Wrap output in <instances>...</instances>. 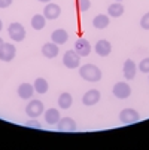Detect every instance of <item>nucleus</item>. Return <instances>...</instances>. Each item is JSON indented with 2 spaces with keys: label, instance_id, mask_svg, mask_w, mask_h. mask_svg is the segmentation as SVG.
<instances>
[{
  "label": "nucleus",
  "instance_id": "nucleus-1",
  "mask_svg": "<svg viewBox=\"0 0 149 150\" xmlns=\"http://www.w3.org/2000/svg\"><path fill=\"white\" fill-rule=\"evenodd\" d=\"M79 76L87 82H98L101 80V70L94 64H85L79 67Z\"/></svg>",
  "mask_w": 149,
  "mask_h": 150
},
{
  "label": "nucleus",
  "instance_id": "nucleus-29",
  "mask_svg": "<svg viewBox=\"0 0 149 150\" xmlns=\"http://www.w3.org/2000/svg\"><path fill=\"white\" fill-rule=\"evenodd\" d=\"M3 43H5V40H3V39H2V37H0V46H2V45H3Z\"/></svg>",
  "mask_w": 149,
  "mask_h": 150
},
{
  "label": "nucleus",
  "instance_id": "nucleus-27",
  "mask_svg": "<svg viewBox=\"0 0 149 150\" xmlns=\"http://www.w3.org/2000/svg\"><path fill=\"white\" fill-rule=\"evenodd\" d=\"M14 0H0V9H6L12 5Z\"/></svg>",
  "mask_w": 149,
  "mask_h": 150
},
{
  "label": "nucleus",
  "instance_id": "nucleus-26",
  "mask_svg": "<svg viewBox=\"0 0 149 150\" xmlns=\"http://www.w3.org/2000/svg\"><path fill=\"white\" fill-rule=\"evenodd\" d=\"M140 27L143 30H149V12H146L140 19Z\"/></svg>",
  "mask_w": 149,
  "mask_h": 150
},
{
  "label": "nucleus",
  "instance_id": "nucleus-13",
  "mask_svg": "<svg viewBox=\"0 0 149 150\" xmlns=\"http://www.w3.org/2000/svg\"><path fill=\"white\" fill-rule=\"evenodd\" d=\"M61 13V8L57 3H46V6L43 8V16L46 19H57Z\"/></svg>",
  "mask_w": 149,
  "mask_h": 150
},
{
  "label": "nucleus",
  "instance_id": "nucleus-2",
  "mask_svg": "<svg viewBox=\"0 0 149 150\" xmlns=\"http://www.w3.org/2000/svg\"><path fill=\"white\" fill-rule=\"evenodd\" d=\"M63 64L67 69H78L81 66V55H78L75 49H69L63 55Z\"/></svg>",
  "mask_w": 149,
  "mask_h": 150
},
{
  "label": "nucleus",
  "instance_id": "nucleus-10",
  "mask_svg": "<svg viewBox=\"0 0 149 150\" xmlns=\"http://www.w3.org/2000/svg\"><path fill=\"white\" fill-rule=\"evenodd\" d=\"M34 86L31 83H21L18 89H16V94L19 98H23V100H31L33 95H34Z\"/></svg>",
  "mask_w": 149,
  "mask_h": 150
},
{
  "label": "nucleus",
  "instance_id": "nucleus-30",
  "mask_svg": "<svg viewBox=\"0 0 149 150\" xmlns=\"http://www.w3.org/2000/svg\"><path fill=\"white\" fill-rule=\"evenodd\" d=\"M2 28H3V23H2V19H0V31H2Z\"/></svg>",
  "mask_w": 149,
  "mask_h": 150
},
{
  "label": "nucleus",
  "instance_id": "nucleus-5",
  "mask_svg": "<svg viewBox=\"0 0 149 150\" xmlns=\"http://www.w3.org/2000/svg\"><path fill=\"white\" fill-rule=\"evenodd\" d=\"M112 94L116 98H119V100H125V98H128L131 95V88H130V85L127 82H118V83L113 85Z\"/></svg>",
  "mask_w": 149,
  "mask_h": 150
},
{
  "label": "nucleus",
  "instance_id": "nucleus-3",
  "mask_svg": "<svg viewBox=\"0 0 149 150\" xmlns=\"http://www.w3.org/2000/svg\"><path fill=\"white\" fill-rule=\"evenodd\" d=\"M8 33H9V37H11L14 42H23V40L26 39V28H24L23 24H19V23H12V24H9Z\"/></svg>",
  "mask_w": 149,
  "mask_h": 150
},
{
  "label": "nucleus",
  "instance_id": "nucleus-11",
  "mask_svg": "<svg viewBox=\"0 0 149 150\" xmlns=\"http://www.w3.org/2000/svg\"><path fill=\"white\" fill-rule=\"evenodd\" d=\"M75 51L81 57H88L90 52H91V43L87 39H78L76 43H75Z\"/></svg>",
  "mask_w": 149,
  "mask_h": 150
},
{
  "label": "nucleus",
  "instance_id": "nucleus-8",
  "mask_svg": "<svg viewBox=\"0 0 149 150\" xmlns=\"http://www.w3.org/2000/svg\"><path fill=\"white\" fill-rule=\"evenodd\" d=\"M76 122L72 117H63L57 123V129L60 132H75L76 131Z\"/></svg>",
  "mask_w": 149,
  "mask_h": 150
},
{
  "label": "nucleus",
  "instance_id": "nucleus-31",
  "mask_svg": "<svg viewBox=\"0 0 149 150\" xmlns=\"http://www.w3.org/2000/svg\"><path fill=\"white\" fill-rule=\"evenodd\" d=\"M115 2H122V0H115Z\"/></svg>",
  "mask_w": 149,
  "mask_h": 150
},
{
  "label": "nucleus",
  "instance_id": "nucleus-9",
  "mask_svg": "<svg viewBox=\"0 0 149 150\" xmlns=\"http://www.w3.org/2000/svg\"><path fill=\"white\" fill-rule=\"evenodd\" d=\"M136 73H137V66L133 59H125L124 62V67H122V74L127 80H131L136 77Z\"/></svg>",
  "mask_w": 149,
  "mask_h": 150
},
{
  "label": "nucleus",
  "instance_id": "nucleus-6",
  "mask_svg": "<svg viewBox=\"0 0 149 150\" xmlns=\"http://www.w3.org/2000/svg\"><path fill=\"white\" fill-rule=\"evenodd\" d=\"M139 119H140V115H139V112L134 110V109H124V110L119 113V120H121L124 125L136 123Z\"/></svg>",
  "mask_w": 149,
  "mask_h": 150
},
{
  "label": "nucleus",
  "instance_id": "nucleus-22",
  "mask_svg": "<svg viewBox=\"0 0 149 150\" xmlns=\"http://www.w3.org/2000/svg\"><path fill=\"white\" fill-rule=\"evenodd\" d=\"M124 6L119 3V2H116V3H112L109 8H108V15L109 16H112V18H119L122 13H124Z\"/></svg>",
  "mask_w": 149,
  "mask_h": 150
},
{
  "label": "nucleus",
  "instance_id": "nucleus-18",
  "mask_svg": "<svg viewBox=\"0 0 149 150\" xmlns=\"http://www.w3.org/2000/svg\"><path fill=\"white\" fill-rule=\"evenodd\" d=\"M72 103H73L72 94H69V92L60 94V97H58V107H60V109H63V110L70 109V107H72Z\"/></svg>",
  "mask_w": 149,
  "mask_h": 150
},
{
  "label": "nucleus",
  "instance_id": "nucleus-16",
  "mask_svg": "<svg viewBox=\"0 0 149 150\" xmlns=\"http://www.w3.org/2000/svg\"><path fill=\"white\" fill-rule=\"evenodd\" d=\"M51 40L54 42V43H57V45H64L66 42L69 40V33L66 30H63V28H58V30H55L51 34Z\"/></svg>",
  "mask_w": 149,
  "mask_h": 150
},
{
  "label": "nucleus",
  "instance_id": "nucleus-15",
  "mask_svg": "<svg viewBox=\"0 0 149 150\" xmlns=\"http://www.w3.org/2000/svg\"><path fill=\"white\" fill-rule=\"evenodd\" d=\"M58 52H60V49H58V45L57 43H45L43 46H42V55H43L45 58H48V59H52V58H55L57 55H58Z\"/></svg>",
  "mask_w": 149,
  "mask_h": 150
},
{
  "label": "nucleus",
  "instance_id": "nucleus-25",
  "mask_svg": "<svg viewBox=\"0 0 149 150\" xmlns=\"http://www.w3.org/2000/svg\"><path fill=\"white\" fill-rule=\"evenodd\" d=\"M24 125H26V126H29V128H34V129H40V128H42L40 122H39V120H36V117H31V119H30V120H27Z\"/></svg>",
  "mask_w": 149,
  "mask_h": 150
},
{
  "label": "nucleus",
  "instance_id": "nucleus-17",
  "mask_svg": "<svg viewBox=\"0 0 149 150\" xmlns=\"http://www.w3.org/2000/svg\"><path fill=\"white\" fill-rule=\"evenodd\" d=\"M109 23H111L109 15H104V13H100V15L94 16V19H93V25H94V28H97V30L106 28V27L109 25Z\"/></svg>",
  "mask_w": 149,
  "mask_h": 150
},
{
  "label": "nucleus",
  "instance_id": "nucleus-4",
  "mask_svg": "<svg viewBox=\"0 0 149 150\" xmlns=\"http://www.w3.org/2000/svg\"><path fill=\"white\" fill-rule=\"evenodd\" d=\"M26 113L30 117H39L42 113H45L43 103H42L40 100H30V103L26 107Z\"/></svg>",
  "mask_w": 149,
  "mask_h": 150
},
{
  "label": "nucleus",
  "instance_id": "nucleus-19",
  "mask_svg": "<svg viewBox=\"0 0 149 150\" xmlns=\"http://www.w3.org/2000/svg\"><path fill=\"white\" fill-rule=\"evenodd\" d=\"M61 117H60L58 109H52V107H51V109L45 110V120H46L48 125H57Z\"/></svg>",
  "mask_w": 149,
  "mask_h": 150
},
{
  "label": "nucleus",
  "instance_id": "nucleus-32",
  "mask_svg": "<svg viewBox=\"0 0 149 150\" xmlns=\"http://www.w3.org/2000/svg\"><path fill=\"white\" fill-rule=\"evenodd\" d=\"M148 74H149V73H148Z\"/></svg>",
  "mask_w": 149,
  "mask_h": 150
},
{
  "label": "nucleus",
  "instance_id": "nucleus-23",
  "mask_svg": "<svg viewBox=\"0 0 149 150\" xmlns=\"http://www.w3.org/2000/svg\"><path fill=\"white\" fill-rule=\"evenodd\" d=\"M91 8V2L90 0H78V9L79 12H87Z\"/></svg>",
  "mask_w": 149,
  "mask_h": 150
},
{
  "label": "nucleus",
  "instance_id": "nucleus-7",
  "mask_svg": "<svg viewBox=\"0 0 149 150\" xmlns=\"http://www.w3.org/2000/svg\"><path fill=\"white\" fill-rule=\"evenodd\" d=\"M16 55V49H15V45L12 43H5L0 46V61H5V62H9L15 58Z\"/></svg>",
  "mask_w": 149,
  "mask_h": 150
},
{
  "label": "nucleus",
  "instance_id": "nucleus-28",
  "mask_svg": "<svg viewBox=\"0 0 149 150\" xmlns=\"http://www.w3.org/2000/svg\"><path fill=\"white\" fill-rule=\"evenodd\" d=\"M39 2H40V3H49L51 0H39Z\"/></svg>",
  "mask_w": 149,
  "mask_h": 150
},
{
  "label": "nucleus",
  "instance_id": "nucleus-21",
  "mask_svg": "<svg viewBox=\"0 0 149 150\" xmlns=\"http://www.w3.org/2000/svg\"><path fill=\"white\" fill-rule=\"evenodd\" d=\"M33 86H34V91H36L37 94H46V92H48V88H49V85H48L46 79L37 77V79L34 80V83H33Z\"/></svg>",
  "mask_w": 149,
  "mask_h": 150
},
{
  "label": "nucleus",
  "instance_id": "nucleus-12",
  "mask_svg": "<svg viewBox=\"0 0 149 150\" xmlns=\"http://www.w3.org/2000/svg\"><path fill=\"white\" fill-rule=\"evenodd\" d=\"M94 49H96L97 55H100V57H108V55H111V52H112V45H111V42H108L106 39H101V40H98L97 43H96Z\"/></svg>",
  "mask_w": 149,
  "mask_h": 150
},
{
  "label": "nucleus",
  "instance_id": "nucleus-14",
  "mask_svg": "<svg viewBox=\"0 0 149 150\" xmlns=\"http://www.w3.org/2000/svg\"><path fill=\"white\" fill-rule=\"evenodd\" d=\"M98 101H100V92H98L97 89H90V91L85 92L83 97H82V103H83V105H88V107L97 104Z\"/></svg>",
  "mask_w": 149,
  "mask_h": 150
},
{
  "label": "nucleus",
  "instance_id": "nucleus-20",
  "mask_svg": "<svg viewBox=\"0 0 149 150\" xmlns=\"http://www.w3.org/2000/svg\"><path fill=\"white\" fill-rule=\"evenodd\" d=\"M45 25H46V18L43 15H40V13L33 15V18H31V27H33V30L40 31V30L45 28Z\"/></svg>",
  "mask_w": 149,
  "mask_h": 150
},
{
  "label": "nucleus",
  "instance_id": "nucleus-24",
  "mask_svg": "<svg viewBox=\"0 0 149 150\" xmlns=\"http://www.w3.org/2000/svg\"><path fill=\"white\" fill-rule=\"evenodd\" d=\"M137 70H140L142 73H149V58H143L140 61V64L137 66Z\"/></svg>",
  "mask_w": 149,
  "mask_h": 150
}]
</instances>
